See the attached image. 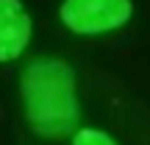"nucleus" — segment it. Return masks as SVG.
Segmentation results:
<instances>
[{
    "instance_id": "obj_1",
    "label": "nucleus",
    "mask_w": 150,
    "mask_h": 145,
    "mask_svg": "<svg viewBox=\"0 0 150 145\" xmlns=\"http://www.w3.org/2000/svg\"><path fill=\"white\" fill-rule=\"evenodd\" d=\"M28 126L39 137H67L75 131L81 103L75 95V73L61 59H33L20 81Z\"/></svg>"
},
{
    "instance_id": "obj_2",
    "label": "nucleus",
    "mask_w": 150,
    "mask_h": 145,
    "mask_svg": "<svg viewBox=\"0 0 150 145\" xmlns=\"http://www.w3.org/2000/svg\"><path fill=\"white\" fill-rule=\"evenodd\" d=\"M134 14L131 0H64L59 17L72 34L95 36L122 28Z\"/></svg>"
},
{
    "instance_id": "obj_3",
    "label": "nucleus",
    "mask_w": 150,
    "mask_h": 145,
    "mask_svg": "<svg viewBox=\"0 0 150 145\" xmlns=\"http://www.w3.org/2000/svg\"><path fill=\"white\" fill-rule=\"evenodd\" d=\"M31 42V17L20 0H0V61H14Z\"/></svg>"
},
{
    "instance_id": "obj_4",
    "label": "nucleus",
    "mask_w": 150,
    "mask_h": 145,
    "mask_svg": "<svg viewBox=\"0 0 150 145\" xmlns=\"http://www.w3.org/2000/svg\"><path fill=\"white\" fill-rule=\"evenodd\" d=\"M72 145H117V140L100 129H78L72 134Z\"/></svg>"
}]
</instances>
